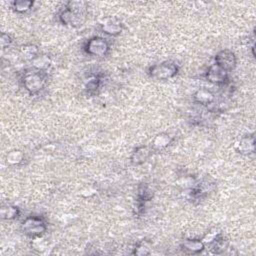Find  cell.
Wrapping results in <instances>:
<instances>
[{"instance_id":"11","label":"cell","mask_w":256,"mask_h":256,"mask_svg":"<svg viewBox=\"0 0 256 256\" xmlns=\"http://www.w3.org/2000/svg\"><path fill=\"white\" fill-rule=\"evenodd\" d=\"M152 148L146 145H141L136 147L131 156H130V162L134 166H139L144 164L152 155Z\"/></svg>"},{"instance_id":"22","label":"cell","mask_w":256,"mask_h":256,"mask_svg":"<svg viewBox=\"0 0 256 256\" xmlns=\"http://www.w3.org/2000/svg\"><path fill=\"white\" fill-rule=\"evenodd\" d=\"M150 253H151V251L148 248V246L142 242L137 243L132 251V254L137 255V256H146V255H150Z\"/></svg>"},{"instance_id":"5","label":"cell","mask_w":256,"mask_h":256,"mask_svg":"<svg viewBox=\"0 0 256 256\" xmlns=\"http://www.w3.org/2000/svg\"><path fill=\"white\" fill-rule=\"evenodd\" d=\"M84 51L90 56L105 57L110 51V44L107 39L101 36H93L86 41Z\"/></svg>"},{"instance_id":"17","label":"cell","mask_w":256,"mask_h":256,"mask_svg":"<svg viewBox=\"0 0 256 256\" xmlns=\"http://www.w3.org/2000/svg\"><path fill=\"white\" fill-rule=\"evenodd\" d=\"M31 62H32L33 69L38 71H43V72H47L48 68L51 65L50 57L46 54H41V53Z\"/></svg>"},{"instance_id":"1","label":"cell","mask_w":256,"mask_h":256,"mask_svg":"<svg viewBox=\"0 0 256 256\" xmlns=\"http://www.w3.org/2000/svg\"><path fill=\"white\" fill-rule=\"evenodd\" d=\"M87 2L85 1H69L60 11L58 19L61 24L71 27H79L85 21Z\"/></svg>"},{"instance_id":"18","label":"cell","mask_w":256,"mask_h":256,"mask_svg":"<svg viewBox=\"0 0 256 256\" xmlns=\"http://www.w3.org/2000/svg\"><path fill=\"white\" fill-rule=\"evenodd\" d=\"M34 6V2L31 0H14L11 2V8L18 14H25L30 11Z\"/></svg>"},{"instance_id":"2","label":"cell","mask_w":256,"mask_h":256,"mask_svg":"<svg viewBox=\"0 0 256 256\" xmlns=\"http://www.w3.org/2000/svg\"><path fill=\"white\" fill-rule=\"evenodd\" d=\"M23 88L30 95L39 94L47 84V72L38 70H29L24 72L21 77Z\"/></svg>"},{"instance_id":"23","label":"cell","mask_w":256,"mask_h":256,"mask_svg":"<svg viewBox=\"0 0 256 256\" xmlns=\"http://www.w3.org/2000/svg\"><path fill=\"white\" fill-rule=\"evenodd\" d=\"M12 42H13V39L8 33H5V32L1 33L0 45H1L2 49H6L7 47H9L12 44Z\"/></svg>"},{"instance_id":"10","label":"cell","mask_w":256,"mask_h":256,"mask_svg":"<svg viewBox=\"0 0 256 256\" xmlns=\"http://www.w3.org/2000/svg\"><path fill=\"white\" fill-rule=\"evenodd\" d=\"M205 243L202 239H184L180 243V249L184 254H200L205 249Z\"/></svg>"},{"instance_id":"21","label":"cell","mask_w":256,"mask_h":256,"mask_svg":"<svg viewBox=\"0 0 256 256\" xmlns=\"http://www.w3.org/2000/svg\"><path fill=\"white\" fill-rule=\"evenodd\" d=\"M154 196V193H153V190L150 188L149 185L147 184H140L138 186V189H137V201H140V202H148L150 201Z\"/></svg>"},{"instance_id":"9","label":"cell","mask_w":256,"mask_h":256,"mask_svg":"<svg viewBox=\"0 0 256 256\" xmlns=\"http://www.w3.org/2000/svg\"><path fill=\"white\" fill-rule=\"evenodd\" d=\"M235 150L241 155H250L255 152V136L254 134H247L242 136L235 145Z\"/></svg>"},{"instance_id":"16","label":"cell","mask_w":256,"mask_h":256,"mask_svg":"<svg viewBox=\"0 0 256 256\" xmlns=\"http://www.w3.org/2000/svg\"><path fill=\"white\" fill-rule=\"evenodd\" d=\"M6 162L10 166H19L25 160V154L20 149H12L6 154Z\"/></svg>"},{"instance_id":"15","label":"cell","mask_w":256,"mask_h":256,"mask_svg":"<svg viewBox=\"0 0 256 256\" xmlns=\"http://www.w3.org/2000/svg\"><path fill=\"white\" fill-rule=\"evenodd\" d=\"M20 216V208L13 204L2 205L0 208V217L2 220L11 221Z\"/></svg>"},{"instance_id":"12","label":"cell","mask_w":256,"mask_h":256,"mask_svg":"<svg viewBox=\"0 0 256 256\" xmlns=\"http://www.w3.org/2000/svg\"><path fill=\"white\" fill-rule=\"evenodd\" d=\"M193 100L202 106H212L215 103V94L206 88H200L193 94Z\"/></svg>"},{"instance_id":"3","label":"cell","mask_w":256,"mask_h":256,"mask_svg":"<svg viewBox=\"0 0 256 256\" xmlns=\"http://www.w3.org/2000/svg\"><path fill=\"white\" fill-rule=\"evenodd\" d=\"M21 231L32 239L40 238L47 231V222L41 215H29L22 221Z\"/></svg>"},{"instance_id":"4","label":"cell","mask_w":256,"mask_h":256,"mask_svg":"<svg viewBox=\"0 0 256 256\" xmlns=\"http://www.w3.org/2000/svg\"><path fill=\"white\" fill-rule=\"evenodd\" d=\"M179 72V66L173 61H163L148 68V75L156 80H169Z\"/></svg>"},{"instance_id":"14","label":"cell","mask_w":256,"mask_h":256,"mask_svg":"<svg viewBox=\"0 0 256 256\" xmlns=\"http://www.w3.org/2000/svg\"><path fill=\"white\" fill-rule=\"evenodd\" d=\"M123 30L122 23L117 19H110L101 24V31L102 33L109 35V36H118L121 34Z\"/></svg>"},{"instance_id":"6","label":"cell","mask_w":256,"mask_h":256,"mask_svg":"<svg viewBox=\"0 0 256 256\" xmlns=\"http://www.w3.org/2000/svg\"><path fill=\"white\" fill-rule=\"evenodd\" d=\"M215 64L226 72H231L236 68L237 58L235 53L229 49L220 50L214 57Z\"/></svg>"},{"instance_id":"8","label":"cell","mask_w":256,"mask_h":256,"mask_svg":"<svg viewBox=\"0 0 256 256\" xmlns=\"http://www.w3.org/2000/svg\"><path fill=\"white\" fill-rule=\"evenodd\" d=\"M204 243L209 246L211 252L214 254H222L229 249V242L221 233H216L212 237H209V240H205Z\"/></svg>"},{"instance_id":"20","label":"cell","mask_w":256,"mask_h":256,"mask_svg":"<svg viewBox=\"0 0 256 256\" xmlns=\"http://www.w3.org/2000/svg\"><path fill=\"white\" fill-rule=\"evenodd\" d=\"M20 53L25 60L33 61L40 54V51L38 47L34 44H25L21 46Z\"/></svg>"},{"instance_id":"19","label":"cell","mask_w":256,"mask_h":256,"mask_svg":"<svg viewBox=\"0 0 256 256\" xmlns=\"http://www.w3.org/2000/svg\"><path fill=\"white\" fill-rule=\"evenodd\" d=\"M102 84V77L100 75H94L88 79L85 84V91L88 95H95L100 89Z\"/></svg>"},{"instance_id":"7","label":"cell","mask_w":256,"mask_h":256,"mask_svg":"<svg viewBox=\"0 0 256 256\" xmlns=\"http://www.w3.org/2000/svg\"><path fill=\"white\" fill-rule=\"evenodd\" d=\"M205 78L208 82L220 86H226L230 83L228 72L217 66L215 63L211 64L205 72Z\"/></svg>"},{"instance_id":"13","label":"cell","mask_w":256,"mask_h":256,"mask_svg":"<svg viewBox=\"0 0 256 256\" xmlns=\"http://www.w3.org/2000/svg\"><path fill=\"white\" fill-rule=\"evenodd\" d=\"M174 141V138L166 133V132H162L157 134L153 140H152V144H151V148L153 151H161L165 148H167L168 146H170Z\"/></svg>"}]
</instances>
